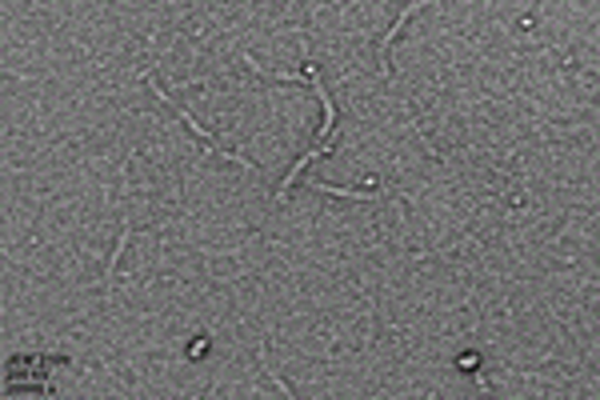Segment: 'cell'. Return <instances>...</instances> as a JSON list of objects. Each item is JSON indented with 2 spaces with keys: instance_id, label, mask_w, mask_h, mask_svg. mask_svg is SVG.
<instances>
[{
  "instance_id": "cell-4",
  "label": "cell",
  "mask_w": 600,
  "mask_h": 400,
  "mask_svg": "<svg viewBox=\"0 0 600 400\" xmlns=\"http://www.w3.org/2000/svg\"><path fill=\"white\" fill-rule=\"evenodd\" d=\"M313 193H328V196H345V201H376L381 193H364V188H328V185H308Z\"/></svg>"
},
{
  "instance_id": "cell-1",
  "label": "cell",
  "mask_w": 600,
  "mask_h": 400,
  "mask_svg": "<svg viewBox=\"0 0 600 400\" xmlns=\"http://www.w3.org/2000/svg\"><path fill=\"white\" fill-rule=\"evenodd\" d=\"M276 80H285V85H293V80H305V85H313V92H316V97H321V108H325V128H321V140H316V145L308 148L305 157H301V160H296L293 168H288V176H285V181H281V196H285L288 188L296 185V176L305 173V168L313 165L316 157H325L328 148L336 145V105H333V97H328L325 80H321V72H316L313 65H308V69L301 72V77H293V72H276Z\"/></svg>"
},
{
  "instance_id": "cell-2",
  "label": "cell",
  "mask_w": 600,
  "mask_h": 400,
  "mask_svg": "<svg viewBox=\"0 0 600 400\" xmlns=\"http://www.w3.org/2000/svg\"><path fill=\"white\" fill-rule=\"evenodd\" d=\"M145 80H148V88H153V97H160V100H165V105L173 108V113H177L180 120H185V128H188V133H193V137H197L200 145L208 148V153H217L220 160H233V165H240V168H253V165H248V160H240L237 153H228V148H220V140H217V137H208V128H200L197 120L188 117V113H185V105H177V97H168V92H160V85H157V77H153V69H145Z\"/></svg>"
},
{
  "instance_id": "cell-3",
  "label": "cell",
  "mask_w": 600,
  "mask_h": 400,
  "mask_svg": "<svg viewBox=\"0 0 600 400\" xmlns=\"http://www.w3.org/2000/svg\"><path fill=\"white\" fill-rule=\"evenodd\" d=\"M424 4H433V0H409V9L401 12V17H396V25L388 32H384V40H381V60H384V77H393V65H388V49H393V37L396 32L404 29V25H409V17H413L416 9H424Z\"/></svg>"
}]
</instances>
